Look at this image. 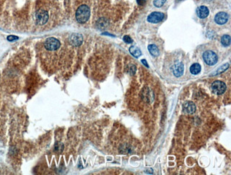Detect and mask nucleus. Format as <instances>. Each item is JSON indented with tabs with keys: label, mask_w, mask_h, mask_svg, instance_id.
Segmentation results:
<instances>
[{
	"label": "nucleus",
	"mask_w": 231,
	"mask_h": 175,
	"mask_svg": "<svg viewBox=\"0 0 231 175\" xmlns=\"http://www.w3.org/2000/svg\"><path fill=\"white\" fill-rule=\"evenodd\" d=\"M90 16V8L86 4L80 6L76 11L75 17L77 21L80 24H84L87 22Z\"/></svg>",
	"instance_id": "f257e3e1"
},
{
	"label": "nucleus",
	"mask_w": 231,
	"mask_h": 175,
	"mask_svg": "<svg viewBox=\"0 0 231 175\" xmlns=\"http://www.w3.org/2000/svg\"><path fill=\"white\" fill-rule=\"evenodd\" d=\"M203 58L208 65H214L218 61V56L213 51L207 50L203 54Z\"/></svg>",
	"instance_id": "f03ea898"
},
{
	"label": "nucleus",
	"mask_w": 231,
	"mask_h": 175,
	"mask_svg": "<svg viewBox=\"0 0 231 175\" xmlns=\"http://www.w3.org/2000/svg\"><path fill=\"white\" fill-rule=\"evenodd\" d=\"M44 46L48 50H56L60 46V43L55 38H49L45 41Z\"/></svg>",
	"instance_id": "7ed1b4c3"
},
{
	"label": "nucleus",
	"mask_w": 231,
	"mask_h": 175,
	"mask_svg": "<svg viewBox=\"0 0 231 175\" xmlns=\"http://www.w3.org/2000/svg\"><path fill=\"white\" fill-rule=\"evenodd\" d=\"M211 88L212 90L215 94L220 95V94H222L226 92V85L223 82L217 80V81H215L212 84Z\"/></svg>",
	"instance_id": "20e7f679"
},
{
	"label": "nucleus",
	"mask_w": 231,
	"mask_h": 175,
	"mask_svg": "<svg viewBox=\"0 0 231 175\" xmlns=\"http://www.w3.org/2000/svg\"><path fill=\"white\" fill-rule=\"evenodd\" d=\"M164 18V14L162 12H154L150 14L147 17V21L149 23L152 24H157V23L161 22Z\"/></svg>",
	"instance_id": "39448f33"
},
{
	"label": "nucleus",
	"mask_w": 231,
	"mask_h": 175,
	"mask_svg": "<svg viewBox=\"0 0 231 175\" xmlns=\"http://www.w3.org/2000/svg\"><path fill=\"white\" fill-rule=\"evenodd\" d=\"M48 19H49V14L46 11L41 9L36 13V20L39 24L41 25L45 24L48 21Z\"/></svg>",
	"instance_id": "423d86ee"
},
{
	"label": "nucleus",
	"mask_w": 231,
	"mask_h": 175,
	"mask_svg": "<svg viewBox=\"0 0 231 175\" xmlns=\"http://www.w3.org/2000/svg\"><path fill=\"white\" fill-rule=\"evenodd\" d=\"M228 14L226 12H218L215 16V21L216 24H219V25H223V24H225L228 22Z\"/></svg>",
	"instance_id": "0eeeda50"
},
{
	"label": "nucleus",
	"mask_w": 231,
	"mask_h": 175,
	"mask_svg": "<svg viewBox=\"0 0 231 175\" xmlns=\"http://www.w3.org/2000/svg\"><path fill=\"white\" fill-rule=\"evenodd\" d=\"M83 41V37L81 34L73 33L70 36L69 41L71 45L74 46H79L82 44Z\"/></svg>",
	"instance_id": "6e6552de"
},
{
	"label": "nucleus",
	"mask_w": 231,
	"mask_h": 175,
	"mask_svg": "<svg viewBox=\"0 0 231 175\" xmlns=\"http://www.w3.org/2000/svg\"><path fill=\"white\" fill-rule=\"evenodd\" d=\"M172 70H173V75L176 76V77H181V75L184 74V65L182 63L179 62V63H176L172 67Z\"/></svg>",
	"instance_id": "1a4fd4ad"
},
{
	"label": "nucleus",
	"mask_w": 231,
	"mask_h": 175,
	"mask_svg": "<svg viewBox=\"0 0 231 175\" xmlns=\"http://www.w3.org/2000/svg\"><path fill=\"white\" fill-rule=\"evenodd\" d=\"M196 14L200 18H205L208 16L209 9L206 6H200L196 9Z\"/></svg>",
	"instance_id": "9d476101"
},
{
	"label": "nucleus",
	"mask_w": 231,
	"mask_h": 175,
	"mask_svg": "<svg viewBox=\"0 0 231 175\" xmlns=\"http://www.w3.org/2000/svg\"><path fill=\"white\" fill-rule=\"evenodd\" d=\"M196 105L191 101H187L184 104V111L186 114H191L196 111Z\"/></svg>",
	"instance_id": "9b49d317"
},
{
	"label": "nucleus",
	"mask_w": 231,
	"mask_h": 175,
	"mask_svg": "<svg viewBox=\"0 0 231 175\" xmlns=\"http://www.w3.org/2000/svg\"><path fill=\"white\" fill-rule=\"evenodd\" d=\"M148 50L149 51L150 54L154 57H157L159 55V50L157 46L155 45L151 44L148 46Z\"/></svg>",
	"instance_id": "f8f14e48"
},
{
	"label": "nucleus",
	"mask_w": 231,
	"mask_h": 175,
	"mask_svg": "<svg viewBox=\"0 0 231 175\" xmlns=\"http://www.w3.org/2000/svg\"><path fill=\"white\" fill-rule=\"evenodd\" d=\"M130 52L132 55L135 58H139V56L142 55V52L139 50V48H138L136 46H132L130 48Z\"/></svg>",
	"instance_id": "ddd939ff"
},
{
	"label": "nucleus",
	"mask_w": 231,
	"mask_h": 175,
	"mask_svg": "<svg viewBox=\"0 0 231 175\" xmlns=\"http://www.w3.org/2000/svg\"><path fill=\"white\" fill-rule=\"evenodd\" d=\"M201 65L198 63H194L190 67V72L191 74L193 75H198L200 72H201Z\"/></svg>",
	"instance_id": "4468645a"
},
{
	"label": "nucleus",
	"mask_w": 231,
	"mask_h": 175,
	"mask_svg": "<svg viewBox=\"0 0 231 175\" xmlns=\"http://www.w3.org/2000/svg\"><path fill=\"white\" fill-rule=\"evenodd\" d=\"M229 67V65L228 64V63H226V64L223 65L222 66H221V67H219L218 68V69H216V70L215 71V72H213V73H212V76H214V75H219V74H221L222 72H225V71L226 70V69H228Z\"/></svg>",
	"instance_id": "2eb2a0df"
},
{
	"label": "nucleus",
	"mask_w": 231,
	"mask_h": 175,
	"mask_svg": "<svg viewBox=\"0 0 231 175\" xmlns=\"http://www.w3.org/2000/svg\"><path fill=\"white\" fill-rule=\"evenodd\" d=\"M221 43L223 46H229L230 45V36L229 35H224L221 38Z\"/></svg>",
	"instance_id": "dca6fc26"
},
{
	"label": "nucleus",
	"mask_w": 231,
	"mask_h": 175,
	"mask_svg": "<svg viewBox=\"0 0 231 175\" xmlns=\"http://www.w3.org/2000/svg\"><path fill=\"white\" fill-rule=\"evenodd\" d=\"M167 0H154V5L157 8L162 7Z\"/></svg>",
	"instance_id": "f3484780"
},
{
	"label": "nucleus",
	"mask_w": 231,
	"mask_h": 175,
	"mask_svg": "<svg viewBox=\"0 0 231 175\" xmlns=\"http://www.w3.org/2000/svg\"><path fill=\"white\" fill-rule=\"evenodd\" d=\"M123 40H124V41L127 43H132V41H133L132 39V38H130L129 35H125V36L123 37Z\"/></svg>",
	"instance_id": "a211bd4d"
},
{
	"label": "nucleus",
	"mask_w": 231,
	"mask_h": 175,
	"mask_svg": "<svg viewBox=\"0 0 231 175\" xmlns=\"http://www.w3.org/2000/svg\"><path fill=\"white\" fill-rule=\"evenodd\" d=\"M19 39V37L18 36H16V35H9L8 37H7V40H8L9 41H16V40Z\"/></svg>",
	"instance_id": "6ab92c4d"
},
{
	"label": "nucleus",
	"mask_w": 231,
	"mask_h": 175,
	"mask_svg": "<svg viewBox=\"0 0 231 175\" xmlns=\"http://www.w3.org/2000/svg\"><path fill=\"white\" fill-rule=\"evenodd\" d=\"M135 72H136V67L134 65H132L131 68H130V72H131V74L134 75V74L135 73Z\"/></svg>",
	"instance_id": "aec40b11"
},
{
	"label": "nucleus",
	"mask_w": 231,
	"mask_h": 175,
	"mask_svg": "<svg viewBox=\"0 0 231 175\" xmlns=\"http://www.w3.org/2000/svg\"><path fill=\"white\" fill-rule=\"evenodd\" d=\"M137 4H139V5L142 6V5H144V4H145L146 0H137Z\"/></svg>",
	"instance_id": "412c9836"
},
{
	"label": "nucleus",
	"mask_w": 231,
	"mask_h": 175,
	"mask_svg": "<svg viewBox=\"0 0 231 175\" xmlns=\"http://www.w3.org/2000/svg\"><path fill=\"white\" fill-rule=\"evenodd\" d=\"M142 63H143L144 65H145L146 67H149V65H147V61H146V60H142Z\"/></svg>",
	"instance_id": "4be33fe9"
}]
</instances>
